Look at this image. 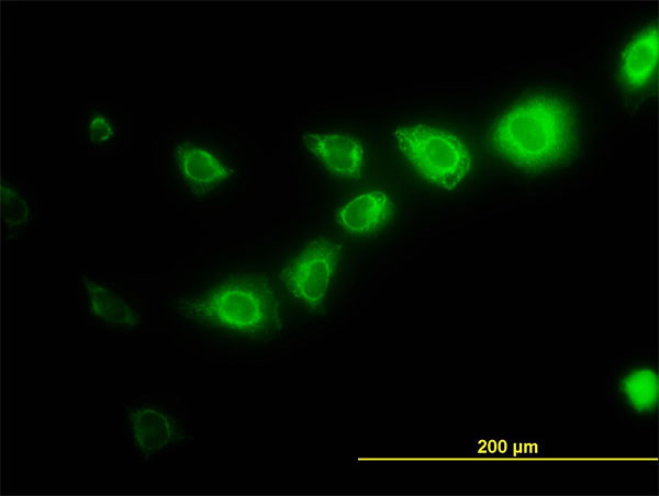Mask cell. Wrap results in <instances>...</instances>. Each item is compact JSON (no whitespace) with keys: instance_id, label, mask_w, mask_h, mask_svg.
<instances>
[{"instance_id":"6da1fadb","label":"cell","mask_w":659,"mask_h":496,"mask_svg":"<svg viewBox=\"0 0 659 496\" xmlns=\"http://www.w3.org/2000/svg\"><path fill=\"white\" fill-rule=\"evenodd\" d=\"M576 136L570 105L559 97L537 94L510 106L495 120L490 144L515 167L545 169L569 157Z\"/></svg>"},{"instance_id":"7a4b0ae2","label":"cell","mask_w":659,"mask_h":496,"mask_svg":"<svg viewBox=\"0 0 659 496\" xmlns=\"http://www.w3.org/2000/svg\"><path fill=\"white\" fill-rule=\"evenodd\" d=\"M393 138L404 158L440 189H457L472 169L468 147L453 132L426 124L401 125Z\"/></svg>"},{"instance_id":"3957f363","label":"cell","mask_w":659,"mask_h":496,"mask_svg":"<svg viewBox=\"0 0 659 496\" xmlns=\"http://www.w3.org/2000/svg\"><path fill=\"white\" fill-rule=\"evenodd\" d=\"M202 312L223 327L261 334L277 326L280 300L267 281L247 278L226 283L213 292L204 301Z\"/></svg>"},{"instance_id":"277c9868","label":"cell","mask_w":659,"mask_h":496,"mask_svg":"<svg viewBox=\"0 0 659 496\" xmlns=\"http://www.w3.org/2000/svg\"><path fill=\"white\" fill-rule=\"evenodd\" d=\"M343 256V244L321 236L309 241L281 269L280 278L290 296L310 311L321 308L331 291Z\"/></svg>"},{"instance_id":"5b68a950","label":"cell","mask_w":659,"mask_h":496,"mask_svg":"<svg viewBox=\"0 0 659 496\" xmlns=\"http://www.w3.org/2000/svg\"><path fill=\"white\" fill-rule=\"evenodd\" d=\"M603 395L612 413L624 424L645 428L658 417V373L651 364L626 367L611 373Z\"/></svg>"},{"instance_id":"8992f818","label":"cell","mask_w":659,"mask_h":496,"mask_svg":"<svg viewBox=\"0 0 659 496\" xmlns=\"http://www.w3.org/2000/svg\"><path fill=\"white\" fill-rule=\"evenodd\" d=\"M302 140L308 150L334 176L358 179L366 159L362 144L339 132L306 133Z\"/></svg>"},{"instance_id":"52a82bcc","label":"cell","mask_w":659,"mask_h":496,"mask_svg":"<svg viewBox=\"0 0 659 496\" xmlns=\"http://www.w3.org/2000/svg\"><path fill=\"white\" fill-rule=\"evenodd\" d=\"M389 193L375 189L347 200L335 213L337 225L347 234L367 236L383 227L393 214Z\"/></svg>"},{"instance_id":"ba28073f","label":"cell","mask_w":659,"mask_h":496,"mask_svg":"<svg viewBox=\"0 0 659 496\" xmlns=\"http://www.w3.org/2000/svg\"><path fill=\"white\" fill-rule=\"evenodd\" d=\"M658 54V30L650 25L637 33L622 54L619 76L623 83L632 89L645 87L655 75Z\"/></svg>"},{"instance_id":"9c48e42d","label":"cell","mask_w":659,"mask_h":496,"mask_svg":"<svg viewBox=\"0 0 659 496\" xmlns=\"http://www.w3.org/2000/svg\"><path fill=\"white\" fill-rule=\"evenodd\" d=\"M515 435L510 432H471L470 456H513Z\"/></svg>"},{"instance_id":"30bf717a","label":"cell","mask_w":659,"mask_h":496,"mask_svg":"<svg viewBox=\"0 0 659 496\" xmlns=\"http://www.w3.org/2000/svg\"><path fill=\"white\" fill-rule=\"evenodd\" d=\"M228 169L210 151L192 149L189 154V174L200 184L212 185L223 181Z\"/></svg>"}]
</instances>
